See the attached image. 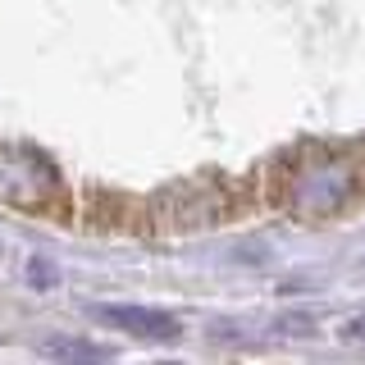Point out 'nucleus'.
I'll return each instance as SVG.
<instances>
[{
    "label": "nucleus",
    "instance_id": "nucleus-1",
    "mask_svg": "<svg viewBox=\"0 0 365 365\" xmlns=\"http://www.w3.org/2000/svg\"><path fill=\"white\" fill-rule=\"evenodd\" d=\"M91 315L114 324V329H123V334H137V338H174L178 334L174 315L146 311V306H91Z\"/></svg>",
    "mask_w": 365,
    "mask_h": 365
}]
</instances>
